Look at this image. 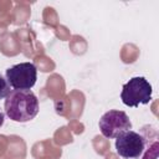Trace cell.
<instances>
[{
    "mask_svg": "<svg viewBox=\"0 0 159 159\" xmlns=\"http://www.w3.org/2000/svg\"><path fill=\"white\" fill-rule=\"evenodd\" d=\"M4 106L6 116L14 122H29L39 113V99L31 89L11 91V93L6 97Z\"/></svg>",
    "mask_w": 159,
    "mask_h": 159,
    "instance_id": "cell-1",
    "label": "cell"
},
{
    "mask_svg": "<svg viewBox=\"0 0 159 159\" xmlns=\"http://www.w3.org/2000/svg\"><path fill=\"white\" fill-rule=\"evenodd\" d=\"M152 91V84L144 77H133L123 84L120 99L128 107H138L150 102Z\"/></svg>",
    "mask_w": 159,
    "mask_h": 159,
    "instance_id": "cell-2",
    "label": "cell"
},
{
    "mask_svg": "<svg viewBox=\"0 0 159 159\" xmlns=\"http://www.w3.org/2000/svg\"><path fill=\"white\" fill-rule=\"evenodd\" d=\"M9 84L17 91H30L37 80V68L32 62H21L9 67L5 72Z\"/></svg>",
    "mask_w": 159,
    "mask_h": 159,
    "instance_id": "cell-3",
    "label": "cell"
},
{
    "mask_svg": "<svg viewBox=\"0 0 159 159\" xmlns=\"http://www.w3.org/2000/svg\"><path fill=\"white\" fill-rule=\"evenodd\" d=\"M99 130L103 137L108 139L117 138L122 133L132 129V122L125 112L111 109L106 112L99 119Z\"/></svg>",
    "mask_w": 159,
    "mask_h": 159,
    "instance_id": "cell-4",
    "label": "cell"
},
{
    "mask_svg": "<svg viewBox=\"0 0 159 159\" xmlns=\"http://www.w3.org/2000/svg\"><path fill=\"white\" fill-rule=\"evenodd\" d=\"M116 150L123 159H139L145 150V138L132 129L127 130L117 137Z\"/></svg>",
    "mask_w": 159,
    "mask_h": 159,
    "instance_id": "cell-5",
    "label": "cell"
},
{
    "mask_svg": "<svg viewBox=\"0 0 159 159\" xmlns=\"http://www.w3.org/2000/svg\"><path fill=\"white\" fill-rule=\"evenodd\" d=\"M11 93V86L9 84L6 77H4L0 73V99L6 98Z\"/></svg>",
    "mask_w": 159,
    "mask_h": 159,
    "instance_id": "cell-6",
    "label": "cell"
},
{
    "mask_svg": "<svg viewBox=\"0 0 159 159\" xmlns=\"http://www.w3.org/2000/svg\"><path fill=\"white\" fill-rule=\"evenodd\" d=\"M158 150H159V144H158V142L152 143V144L148 147V149H147V152L144 153V155H143L142 159H157V158H158Z\"/></svg>",
    "mask_w": 159,
    "mask_h": 159,
    "instance_id": "cell-7",
    "label": "cell"
},
{
    "mask_svg": "<svg viewBox=\"0 0 159 159\" xmlns=\"http://www.w3.org/2000/svg\"><path fill=\"white\" fill-rule=\"evenodd\" d=\"M4 119H5V113L1 111V108H0V127L4 124Z\"/></svg>",
    "mask_w": 159,
    "mask_h": 159,
    "instance_id": "cell-8",
    "label": "cell"
}]
</instances>
